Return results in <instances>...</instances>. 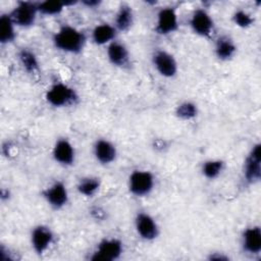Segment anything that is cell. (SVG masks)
I'll return each instance as SVG.
<instances>
[{
  "label": "cell",
  "mask_w": 261,
  "mask_h": 261,
  "mask_svg": "<svg viewBox=\"0 0 261 261\" xmlns=\"http://www.w3.org/2000/svg\"><path fill=\"white\" fill-rule=\"evenodd\" d=\"M199 114V108L198 105L191 101V100H185L178 103L175 106L174 109V115L184 121H190L195 119Z\"/></svg>",
  "instance_id": "24"
},
{
  "label": "cell",
  "mask_w": 261,
  "mask_h": 261,
  "mask_svg": "<svg viewBox=\"0 0 261 261\" xmlns=\"http://www.w3.org/2000/svg\"><path fill=\"white\" fill-rule=\"evenodd\" d=\"M55 241V233L52 228L46 224L35 225L30 233V243L32 250L39 256L44 255L51 248Z\"/></svg>",
  "instance_id": "12"
},
{
  "label": "cell",
  "mask_w": 261,
  "mask_h": 261,
  "mask_svg": "<svg viewBox=\"0 0 261 261\" xmlns=\"http://www.w3.org/2000/svg\"><path fill=\"white\" fill-rule=\"evenodd\" d=\"M106 57L109 63L117 68H127L130 64V54L128 48L124 43L114 40L112 43L107 45Z\"/></svg>",
  "instance_id": "15"
},
{
  "label": "cell",
  "mask_w": 261,
  "mask_h": 261,
  "mask_svg": "<svg viewBox=\"0 0 261 261\" xmlns=\"http://www.w3.org/2000/svg\"><path fill=\"white\" fill-rule=\"evenodd\" d=\"M9 12H2L0 14V43L1 45H8L14 42L16 38V29Z\"/></svg>",
  "instance_id": "22"
},
{
  "label": "cell",
  "mask_w": 261,
  "mask_h": 261,
  "mask_svg": "<svg viewBox=\"0 0 261 261\" xmlns=\"http://www.w3.org/2000/svg\"><path fill=\"white\" fill-rule=\"evenodd\" d=\"M118 32L113 23L100 22L96 24L91 32V40L97 46H105L116 40Z\"/></svg>",
  "instance_id": "17"
},
{
  "label": "cell",
  "mask_w": 261,
  "mask_h": 261,
  "mask_svg": "<svg viewBox=\"0 0 261 261\" xmlns=\"http://www.w3.org/2000/svg\"><path fill=\"white\" fill-rule=\"evenodd\" d=\"M93 156L100 165L107 166L116 160L117 148L110 140L99 138L93 144Z\"/></svg>",
  "instance_id": "14"
},
{
  "label": "cell",
  "mask_w": 261,
  "mask_h": 261,
  "mask_svg": "<svg viewBox=\"0 0 261 261\" xmlns=\"http://www.w3.org/2000/svg\"><path fill=\"white\" fill-rule=\"evenodd\" d=\"M102 186L101 179L98 176L88 175L81 177L76 182V192L85 198H93L100 191Z\"/></svg>",
  "instance_id": "21"
},
{
  "label": "cell",
  "mask_w": 261,
  "mask_h": 261,
  "mask_svg": "<svg viewBox=\"0 0 261 261\" xmlns=\"http://www.w3.org/2000/svg\"><path fill=\"white\" fill-rule=\"evenodd\" d=\"M231 21L240 29H249L255 23V17L246 9L238 8L231 15Z\"/></svg>",
  "instance_id": "26"
},
{
  "label": "cell",
  "mask_w": 261,
  "mask_h": 261,
  "mask_svg": "<svg viewBox=\"0 0 261 261\" xmlns=\"http://www.w3.org/2000/svg\"><path fill=\"white\" fill-rule=\"evenodd\" d=\"M241 247L244 253L251 256L261 252V228L259 225L247 226L241 234Z\"/></svg>",
  "instance_id": "16"
},
{
  "label": "cell",
  "mask_w": 261,
  "mask_h": 261,
  "mask_svg": "<svg viewBox=\"0 0 261 261\" xmlns=\"http://www.w3.org/2000/svg\"><path fill=\"white\" fill-rule=\"evenodd\" d=\"M124 251V246L121 240L108 237L100 240L90 256L92 261H114L118 260Z\"/></svg>",
  "instance_id": "5"
},
{
  "label": "cell",
  "mask_w": 261,
  "mask_h": 261,
  "mask_svg": "<svg viewBox=\"0 0 261 261\" xmlns=\"http://www.w3.org/2000/svg\"><path fill=\"white\" fill-rule=\"evenodd\" d=\"M0 197H1V200L4 201L5 198L6 199H9L10 198V192L8 190H5V189H2L1 190V193H0Z\"/></svg>",
  "instance_id": "30"
},
{
  "label": "cell",
  "mask_w": 261,
  "mask_h": 261,
  "mask_svg": "<svg viewBox=\"0 0 261 261\" xmlns=\"http://www.w3.org/2000/svg\"><path fill=\"white\" fill-rule=\"evenodd\" d=\"M91 213H92V215H93V217L94 218H96V219H104V217H105V212L101 209V208H98V207H95V208H93L92 210H91Z\"/></svg>",
  "instance_id": "29"
},
{
  "label": "cell",
  "mask_w": 261,
  "mask_h": 261,
  "mask_svg": "<svg viewBox=\"0 0 261 261\" xmlns=\"http://www.w3.org/2000/svg\"><path fill=\"white\" fill-rule=\"evenodd\" d=\"M17 59L22 69L31 74H38L40 71V62L38 56L34 51L29 48H20L17 52Z\"/></svg>",
  "instance_id": "20"
},
{
  "label": "cell",
  "mask_w": 261,
  "mask_h": 261,
  "mask_svg": "<svg viewBox=\"0 0 261 261\" xmlns=\"http://www.w3.org/2000/svg\"><path fill=\"white\" fill-rule=\"evenodd\" d=\"M243 180L247 186H254L261 179V144L255 143L248 152L242 170Z\"/></svg>",
  "instance_id": "4"
},
{
  "label": "cell",
  "mask_w": 261,
  "mask_h": 261,
  "mask_svg": "<svg viewBox=\"0 0 261 261\" xmlns=\"http://www.w3.org/2000/svg\"><path fill=\"white\" fill-rule=\"evenodd\" d=\"M135 22V13L132 6L127 3H121L114 15L113 25L118 33L128 32Z\"/></svg>",
  "instance_id": "19"
},
{
  "label": "cell",
  "mask_w": 261,
  "mask_h": 261,
  "mask_svg": "<svg viewBox=\"0 0 261 261\" xmlns=\"http://www.w3.org/2000/svg\"><path fill=\"white\" fill-rule=\"evenodd\" d=\"M46 102L54 108H67L80 101L79 93L74 88L63 82L51 84L45 92Z\"/></svg>",
  "instance_id": "2"
},
{
  "label": "cell",
  "mask_w": 261,
  "mask_h": 261,
  "mask_svg": "<svg viewBox=\"0 0 261 261\" xmlns=\"http://www.w3.org/2000/svg\"><path fill=\"white\" fill-rule=\"evenodd\" d=\"M189 25L195 35L205 39H210L215 31L214 19L205 7H198L193 10Z\"/></svg>",
  "instance_id": "7"
},
{
  "label": "cell",
  "mask_w": 261,
  "mask_h": 261,
  "mask_svg": "<svg viewBox=\"0 0 261 261\" xmlns=\"http://www.w3.org/2000/svg\"><path fill=\"white\" fill-rule=\"evenodd\" d=\"M52 43L54 47L61 52L79 55L86 47L87 36L77 28L64 23L53 34Z\"/></svg>",
  "instance_id": "1"
},
{
  "label": "cell",
  "mask_w": 261,
  "mask_h": 261,
  "mask_svg": "<svg viewBox=\"0 0 261 261\" xmlns=\"http://www.w3.org/2000/svg\"><path fill=\"white\" fill-rule=\"evenodd\" d=\"M225 169V162L219 158H211L202 162L200 171L203 177L209 180L218 178Z\"/></svg>",
  "instance_id": "23"
},
{
  "label": "cell",
  "mask_w": 261,
  "mask_h": 261,
  "mask_svg": "<svg viewBox=\"0 0 261 261\" xmlns=\"http://www.w3.org/2000/svg\"><path fill=\"white\" fill-rule=\"evenodd\" d=\"M179 28L177 9L173 6H163L156 13L154 32L159 36H169L174 34Z\"/></svg>",
  "instance_id": "8"
},
{
  "label": "cell",
  "mask_w": 261,
  "mask_h": 261,
  "mask_svg": "<svg viewBox=\"0 0 261 261\" xmlns=\"http://www.w3.org/2000/svg\"><path fill=\"white\" fill-rule=\"evenodd\" d=\"M238 52V46L234 40L227 35L219 36L214 43V54L220 61L231 60Z\"/></svg>",
  "instance_id": "18"
},
{
  "label": "cell",
  "mask_w": 261,
  "mask_h": 261,
  "mask_svg": "<svg viewBox=\"0 0 261 261\" xmlns=\"http://www.w3.org/2000/svg\"><path fill=\"white\" fill-rule=\"evenodd\" d=\"M134 226L138 237L145 242H153L160 234V227L156 219L147 211H139L136 214Z\"/></svg>",
  "instance_id": "11"
},
{
  "label": "cell",
  "mask_w": 261,
  "mask_h": 261,
  "mask_svg": "<svg viewBox=\"0 0 261 261\" xmlns=\"http://www.w3.org/2000/svg\"><path fill=\"white\" fill-rule=\"evenodd\" d=\"M38 12L39 15L44 16H57L62 13V11L66 8L65 1H57V0H45L38 1Z\"/></svg>",
  "instance_id": "25"
},
{
  "label": "cell",
  "mask_w": 261,
  "mask_h": 261,
  "mask_svg": "<svg viewBox=\"0 0 261 261\" xmlns=\"http://www.w3.org/2000/svg\"><path fill=\"white\" fill-rule=\"evenodd\" d=\"M83 6L87 7V8H91V9H94V8H97L101 5V0H82L80 2Z\"/></svg>",
  "instance_id": "28"
},
{
  "label": "cell",
  "mask_w": 261,
  "mask_h": 261,
  "mask_svg": "<svg viewBox=\"0 0 261 261\" xmlns=\"http://www.w3.org/2000/svg\"><path fill=\"white\" fill-rule=\"evenodd\" d=\"M154 174L147 169H135L127 178V190L137 198L148 197L155 189Z\"/></svg>",
  "instance_id": "3"
},
{
  "label": "cell",
  "mask_w": 261,
  "mask_h": 261,
  "mask_svg": "<svg viewBox=\"0 0 261 261\" xmlns=\"http://www.w3.org/2000/svg\"><path fill=\"white\" fill-rule=\"evenodd\" d=\"M207 259L210 261H228L230 258L228 255L222 252H211L207 256Z\"/></svg>",
  "instance_id": "27"
},
{
  "label": "cell",
  "mask_w": 261,
  "mask_h": 261,
  "mask_svg": "<svg viewBox=\"0 0 261 261\" xmlns=\"http://www.w3.org/2000/svg\"><path fill=\"white\" fill-rule=\"evenodd\" d=\"M155 70L165 79H173L178 72V63L172 53L165 49H157L151 56Z\"/></svg>",
  "instance_id": "10"
},
{
  "label": "cell",
  "mask_w": 261,
  "mask_h": 261,
  "mask_svg": "<svg viewBox=\"0 0 261 261\" xmlns=\"http://www.w3.org/2000/svg\"><path fill=\"white\" fill-rule=\"evenodd\" d=\"M53 160L62 167H70L75 162V149L69 139L58 138L52 148Z\"/></svg>",
  "instance_id": "13"
},
{
  "label": "cell",
  "mask_w": 261,
  "mask_h": 261,
  "mask_svg": "<svg viewBox=\"0 0 261 261\" xmlns=\"http://www.w3.org/2000/svg\"><path fill=\"white\" fill-rule=\"evenodd\" d=\"M42 198L53 210L63 209L69 202V193L62 180H55L43 189Z\"/></svg>",
  "instance_id": "9"
},
{
  "label": "cell",
  "mask_w": 261,
  "mask_h": 261,
  "mask_svg": "<svg viewBox=\"0 0 261 261\" xmlns=\"http://www.w3.org/2000/svg\"><path fill=\"white\" fill-rule=\"evenodd\" d=\"M9 14L17 28L29 29L35 25L39 12L36 1H17Z\"/></svg>",
  "instance_id": "6"
}]
</instances>
